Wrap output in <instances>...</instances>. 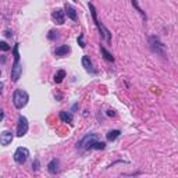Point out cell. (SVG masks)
<instances>
[{"instance_id": "6da1fadb", "label": "cell", "mask_w": 178, "mask_h": 178, "mask_svg": "<svg viewBox=\"0 0 178 178\" xmlns=\"http://www.w3.org/2000/svg\"><path fill=\"white\" fill-rule=\"evenodd\" d=\"M18 43H15L13 47V55H14V63L11 67V81L13 82H18V79L22 75V66L20 64V53H18Z\"/></svg>"}, {"instance_id": "7a4b0ae2", "label": "cell", "mask_w": 178, "mask_h": 178, "mask_svg": "<svg viewBox=\"0 0 178 178\" xmlns=\"http://www.w3.org/2000/svg\"><path fill=\"white\" fill-rule=\"evenodd\" d=\"M88 7H89V10H91V14H92V20H93L95 25L97 27V29H99L100 35H102V38H104L106 40H107V43H112V33H110V31L107 29V28L104 27V25L102 24V22L97 20V11L96 9H95V6L92 3H88Z\"/></svg>"}, {"instance_id": "3957f363", "label": "cell", "mask_w": 178, "mask_h": 178, "mask_svg": "<svg viewBox=\"0 0 178 178\" xmlns=\"http://www.w3.org/2000/svg\"><path fill=\"white\" fill-rule=\"evenodd\" d=\"M29 100V95L27 93V91L24 89H15L14 93H13V103H14L15 109L21 110L22 107H25Z\"/></svg>"}, {"instance_id": "277c9868", "label": "cell", "mask_w": 178, "mask_h": 178, "mask_svg": "<svg viewBox=\"0 0 178 178\" xmlns=\"http://www.w3.org/2000/svg\"><path fill=\"white\" fill-rule=\"evenodd\" d=\"M99 139V136H97V134H86V135L84 136V138L81 139V141L77 143V149L81 152H85V150H89V149L93 148V143Z\"/></svg>"}, {"instance_id": "5b68a950", "label": "cell", "mask_w": 178, "mask_h": 178, "mask_svg": "<svg viewBox=\"0 0 178 178\" xmlns=\"http://www.w3.org/2000/svg\"><path fill=\"white\" fill-rule=\"evenodd\" d=\"M149 45H150V49L153 53H156V55H159V56H163V57L166 56V46H164V43L157 36L149 38Z\"/></svg>"}, {"instance_id": "8992f818", "label": "cell", "mask_w": 178, "mask_h": 178, "mask_svg": "<svg viewBox=\"0 0 178 178\" xmlns=\"http://www.w3.org/2000/svg\"><path fill=\"white\" fill-rule=\"evenodd\" d=\"M28 157H29V150H28L27 148L20 146V148H17V150L14 152V161L17 164H24L28 160Z\"/></svg>"}, {"instance_id": "52a82bcc", "label": "cell", "mask_w": 178, "mask_h": 178, "mask_svg": "<svg viewBox=\"0 0 178 178\" xmlns=\"http://www.w3.org/2000/svg\"><path fill=\"white\" fill-rule=\"evenodd\" d=\"M28 128H29V124H28L27 117L24 116H18V125H17V136L22 138L25 134L28 132Z\"/></svg>"}, {"instance_id": "ba28073f", "label": "cell", "mask_w": 178, "mask_h": 178, "mask_svg": "<svg viewBox=\"0 0 178 178\" xmlns=\"http://www.w3.org/2000/svg\"><path fill=\"white\" fill-rule=\"evenodd\" d=\"M14 139V135H13L11 131H3L0 134V145L2 146H9L10 143Z\"/></svg>"}, {"instance_id": "9c48e42d", "label": "cell", "mask_w": 178, "mask_h": 178, "mask_svg": "<svg viewBox=\"0 0 178 178\" xmlns=\"http://www.w3.org/2000/svg\"><path fill=\"white\" fill-rule=\"evenodd\" d=\"M51 18H53V21H55L57 25H63L64 21H66V14H64L63 10L56 9L55 11L51 13Z\"/></svg>"}, {"instance_id": "30bf717a", "label": "cell", "mask_w": 178, "mask_h": 178, "mask_svg": "<svg viewBox=\"0 0 178 178\" xmlns=\"http://www.w3.org/2000/svg\"><path fill=\"white\" fill-rule=\"evenodd\" d=\"M82 66H84L85 71L89 74H97V71L93 68V64H92L91 59H89V56H84L82 57Z\"/></svg>"}, {"instance_id": "8fae6325", "label": "cell", "mask_w": 178, "mask_h": 178, "mask_svg": "<svg viewBox=\"0 0 178 178\" xmlns=\"http://www.w3.org/2000/svg\"><path fill=\"white\" fill-rule=\"evenodd\" d=\"M47 171L53 175H56L59 171H60V161H59V159L50 160V163L47 164Z\"/></svg>"}, {"instance_id": "7c38bea8", "label": "cell", "mask_w": 178, "mask_h": 178, "mask_svg": "<svg viewBox=\"0 0 178 178\" xmlns=\"http://www.w3.org/2000/svg\"><path fill=\"white\" fill-rule=\"evenodd\" d=\"M70 51H71V47L68 45H61L55 49V56L56 57H64V56L68 55Z\"/></svg>"}, {"instance_id": "4fadbf2b", "label": "cell", "mask_w": 178, "mask_h": 178, "mask_svg": "<svg viewBox=\"0 0 178 178\" xmlns=\"http://www.w3.org/2000/svg\"><path fill=\"white\" fill-rule=\"evenodd\" d=\"M64 14H67V17L68 18H71L73 21H77V18H78V15H77V10L74 9V7H71L70 4H66V7H64Z\"/></svg>"}, {"instance_id": "5bb4252c", "label": "cell", "mask_w": 178, "mask_h": 178, "mask_svg": "<svg viewBox=\"0 0 178 178\" xmlns=\"http://www.w3.org/2000/svg\"><path fill=\"white\" fill-rule=\"evenodd\" d=\"M64 78H66V71H64V70H59L57 73L55 74V77H53V81H55L56 84H61V82L64 81Z\"/></svg>"}, {"instance_id": "9a60e30c", "label": "cell", "mask_w": 178, "mask_h": 178, "mask_svg": "<svg viewBox=\"0 0 178 178\" xmlns=\"http://www.w3.org/2000/svg\"><path fill=\"white\" fill-rule=\"evenodd\" d=\"M100 51H102V55H103V57H104V60H107V61H112V63H114V57H113V55L110 53L107 49L104 47V46H102L100 45Z\"/></svg>"}, {"instance_id": "2e32d148", "label": "cell", "mask_w": 178, "mask_h": 178, "mask_svg": "<svg viewBox=\"0 0 178 178\" xmlns=\"http://www.w3.org/2000/svg\"><path fill=\"white\" fill-rule=\"evenodd\" d=\"M60 120L63 123L73 124V114L71 113H67V112H60Z\"/></svg>"}, {"instance_id": "e0dca14e", "label": "cell", "mask_w": 178, "mask_h": 178, "mask_svg": "<svg viewBox=\"0 0 178 178\" xmlns=\"http://www.w3.org/2000/svg\"><path fill=\"white\" fill-rule=\"evenodd\" d=\"M120 134H121V131H118V130H113V131H109L107 132V135H106V138H107V141H116V139L120 136Z\"/></svg>"}, {"instance_id": "ac0fdd59", "label": "cell", "mask_w": 178, "mask_h": 178, "mask_svg": "<svg viewBox=\"0 0 178 178\" xmlns=\"http://www.w3.org/2000/svg\"><path fill=\"white\" fill-rule=\"evenodd\" d=\"M131 3H132V6L135 7V10H136V11H138L139 14H141L142 17H143V20H146V14H145V11H143V10H142L141 7H139V4H138V0H131Z\"/></svg>"}, {"instance_id": "d6986e66", "label": "cell", "mask_w": 178, "mask_h": 178, "mask_svg": "<svg viewBox=\"0 0 178 178\" xmlns=\"http://www.w3.org/2000/svg\"><path fill=\"white\" fill-rule=\"evenodd\" d=\"M104 148H106L104 142H102V141H99V139H97V141L93 143V148H92V149H95V150H103Z\"/></svg>"}, {"instance_id": "ffe728a7", "label": "cell", "mask_w": 178, "mask_h": 178, "mask_svg": "<svg viewBox=\"0 0 178 178\" xmlns=\"http://www.w3.org/2000/svg\"><path fill=\"white\" fill-rule=\"evenodd\" d=\"M10 45L7 42H4V40H0V50L2 51H9L10 50Z\"/></svg>"}, {"instance_id": "44dd1931", "label": "cell", "mask_w": 178, "mask_h": 178, "mask_svg": "<svg viewBox=\"0 0 178 178\" xmlns=\"http://www.w3.org/2000/svg\"><path fill=\"white\" fill-rule=\"evenodd\" d=\"M47 38H49V39H50V40H55V39H57V38H59V32H57V31H55V29H51L50 32H49Z\"/></svg>"}, {"instance_id": "7402d4cb", "label": "cell", "mask_w": 178, "mask_h": 178, "mask_svg": "<svg viewBox=\"0 0 178 178\" xmlns=\"http://www.w3.org/2000/svg\"><path fill=\"white\" fill-rule=\"evenodd\" d=\"M77 42H78L79 47H82V49H84L85 46H86V45H85V42H84V33H81V35H79L78 39H77Z\"/></svg>"}, {"instance_id": "603a6c76", "label": "cell", "mask_w": 178, "mask_h": 178, "mask_svg": "<svg viewBox=\"0 0 178 178\" xmlns=\"http://www.w3.org/2000/svg\"><path fill=\"white\" fill-rule=\"evenodd\" d=\"M32 169L35 170V171H38V170H39V160H38V159L32 163Z\"/></svg>"}, {"instance_id": "cb8c5ba5", "label": "cell", "mask_w": 178, "mask_h": 178, "mask_svg": "<svg viewBox=\"0 0 178 178\" xmlns=\"http://www.w3.org/2000/svg\"><path fill=\"white\" fill-rule=\"evenodd\" d=\"M3 118H4V112L2 109H0V123L3 121Z\"/></svg>"}, {"instance_id": "d4e9b609", "label": "cell", "mask_w": 178, "mask_h": 178, "mask_svg": "<svg viewBox=\"0 0 178 178\" xmlns=\"http://www.w3.org/2000/svg\"><path fill=\"white\" fill-rule=\"evenodd\" d=\"M107 116H112L113 117V116H114V112H113V110H109V112H107Z\"/></svg>"}, {"instance_id": "484cf974", "label": "cell", "mask_w": 178, "mask_h": 178, "mask_svg": "<svg viewBox=\"0 0 178 178\" xmlns=\"http://www.w3.org/2000/svg\"><path fill=\"white\" fill-rule=\"evenodd\" d=\"M4 35H6V36H9V38H10V36H11V33H10V32H9V31H6V32H4Z\"/></svg>"}, {"instance_id": "4316f807", "label": "cell", "mask_w": 178, "mask_h": 178, "mask_svg": "<svg viewBox=\"0 0 178 178\" xmlns=\"http://www.w3.org/2000/svg\"><path fill=\"white\" fill-rule=\"evenodd\" d=\"M3 88H4V85H3V82H0V92L3 91Z\"/></svg>"}, {"instance_id": "83f0119b", "label": "cell", "mask_w": 178, "mask_h": 178, "mask_svg": "<svg viewBox=\"0 0 178 178\" xmlns=\"http://www.w3.org/2000/svg\"><path fill=\"white\" fill-rule=\"evenodd\" d=\"M0 75H2V71H0Z\"/></svg>"}, {"instance_id": "f1b7e54d", "label": "cell", "mask_w": 178, "mask_h": 178, "mask_svg": "<svg viewBox=\"0 0 178 178\" xmlns=\"http://www.w3.org/2000/svg\"><path fill=\"white\" fill-rule=\"evenodd\" d=\"M74 2H77V0H74Z\"/></svg>"}]
</instances>
